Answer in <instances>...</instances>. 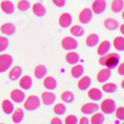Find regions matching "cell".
Masks as SVG:
<instances>
[{"label":"cell","mask_w":124,"mask_h":124,"mask_svg":"<svg viewBox=\"0 0 124 124\" xmlns=\"http://www.w3.org/2000/svg\"><path fill=\"white\" fill-rule=\"evenodd\" d=\"M120 59H121V57H120L116 53H110V54L107 53V54L102 55L101 57H100L98 63L101 64V65H103V66L107 67V68L113 69L118 65Z\"/></svg>","instance_id":"cell-1"},{"label":"cell","mask_w":124,"mask_h":124,"mask_svg":"<svg viewBox=\"0 0 124 124\" xmlns=\"http://www.w3.org/2000/svg\"><path fill=\"white\" fill-rule=\"evenodd\" d=\"M40 103H41V101L38 96L30 95L27 98H25V101H23V108L32 112V111H36L38 107L40 106Z\"/></svg>","instance_id":"cell-2"},{"label":"cell","mask_w":124,"mask_h":124,"mask_svg":"<svg viewBox=\"0 0 124 124\" xmlns=\"http://www.w3.org/2000/svg\"><path fill=\"white\" fill-rule=\"evenodd\" d=\"M115 108H116V103L112 98H106L101 104V110L103 114H113L115 112Z\"/></svg>","instance_id":"cell-3"},{"label":"cell","mask_w":124,"mask_h":124,"mask_svg":"<svg viewBox=\"0 0 124 124\" xmlns=\"http://www.w3.org/2000/svg\"><path fill=\"white\" fill-rule=\"evenodd\" d=\"M12 63H14V59H12L11 55H8V54L0 55V73L7 72L11 67Z\"/></svg>","instance_id":"cell-4"},{"label":"cell","mask_w":124,"mask_h":124,"mask_svg":"<svg viewBox=\"0 0 124 124\" xmlns=\"http://www.w3.org/2000/svg\"><path fill=\"white\" fill-rule=\"evenodd\" d=\"M62 47L64 49H66V50H75L76 48L78 47V43L76 40L75 38L73 37H64L62 39Z\"/></svg>","instance_id":"cell-5"},{"label":"cell","mask_w":124,"mask_h":124,"mask_svg":"<svg viewBox=\"0 0 124 124\" xmlns=\"http://www.w3.org/2000/svg\"><path fill=\"white\" fill-rule=\"evenodd\" d=\"M92 19H93V11H92V9H90V8H84L79 12V15H78V20H79L81 23H83V25L90 23Z\"/></svg>","instance_id":"cell-6"},{"label":"cell","mask_w":124,"mask_h":124,"mask_svg":"<svg viewBox=\"0 0 124 124\" xmlns=\"http://www.w3.org/2000/svg\"><path fill=\"white\" fill-rule=\"evenodd\" d=\"M107 3L105 0H95L92 5V11L96 15H101L105 11Z\"/></svg>","instance_id":"cell-7"},{"label":"cell","mask_w":124,"mask_h":124,"mask_svg":"<svg viewBox=\"0 0 124 124\" xmlns=\"http://www.w3.org/2000/svg\"><path fill=\"white\" fill-rule=\"evenodd\" d=\"M98 108H100V106L96 103H86L81 107V111L84 115H92V114L97 112Z\"/></svg>","instance_id":"cell-8"},{"label":"cell","mask_w":124,"mask_h":124,"mask_svg":"<svg viewBox=\"0 0 124 124\" xmlns=\"http://www.w3.org/2000/svg\"><path fill=\"white\" fill-rule=\"evenodd\" d=\"M73 23V17L72 15L68 14V12H64V14L61 15V17L58 19V23L62 28H67L72 25Z\"/></svg>","instance_id":"cell-9"},{"label":"cell","mask_w":124,"mask_h":124,"mask_svg":"<svg viewBox=\"0 0 124 124\" xmlns=\"http://www.w3.org/2000/svg\"><path fill=\"white\" fill-rule=\"evenodd\" d=\"M111 76H112V72H111L110 68H103L101 69L100 72L97 73V76H96V79H97V82H100V83H106L108 79L111 78Z\"/></svg>","instance_id":"cell-10"},{"label":"cell","mask_w":124,"mask_h":124,"mask_svg":"<svg viewBox=\"0 0 124 124\" xmlns=\"http://www.w3.org/2000/svg\"><path fill=\"white\" fill-rule=\"evenodd\" d=\"M40 101L43 102L45 105L49 106V105H53L56 101V95L53 92H44L41 94Z\"/></svg>","instance_id":"cell-11"},{"label":"cell","mask_w":124,"mask_h":124,"mask_svg":"<svg viewBox=\"0 0 124 124\" xmlns=\"http://www.w3.org/2000/svg\"><path fill=\"white\" fill-rule=\"evenodd\" d=\"M10 98H11V101L15 102V103H23L25 98H26V95H25L23 91L14 90L10 93Z\"/></svg>","instance_id":"cell-12"},{"label":"cell","mask_w":124,"mask_h":124,"mask_svg":"<svg viewBox=\"0 0 124 124\" xmlns=\"http://www.w3.org/2000/svg\"><path fill=\"white\" fill-rule=\"evenodd\" d=\"M0 8L6 15H12L15 12V5L9 0H3L0 3Z\"/></svg>","instance_id":"cell-13"},{"label":"cell","mask_w":124,"mask_h":124,"mask_svg":"<svg viewBox=\"0 0 124 124\" xmlns=\"http://www.w3.org/2000/svg\"><path fill=\"white\" fill-rule=\"evenodd\" d=\"M91 84H92V79L90 76H82L77 83V87L81 91H87L90 88Z\"/></svg>","instance_id":"cell-14"},{"label":"cell","mask_w":124,"mask_h":124,"mask_svg":"<svg viewBox=\"0 0 124 124\" xmlns=\"http://www.w3.org/2000/svg\"><path fill=\"white\" fill-rule=\"evenodd\" d=\"M0 31L2 32L3 35H6V36H11V35H14L16 32V26L11 23H6L3 25H1Z\"/></svg>","instance_id":"cell-15"},{"label":"cell","mask_w":124,"mask_h":124,"mask_svg":"<svg viewBox=\"0 0 124 124\" xmlns=\"http://www.w3.org/2000/svg\"><path fill=\"white\" fill-rule=\"evenodd\" d=\"M88 97L94 102H97V101H101L102 97H103V92H102L100 88H88Z\"/></svg>","instance_id":"cell-16"},{"label":"cell","mask_w":124,"mask_h":124,"mask_svg":"<svg viewBox=\"0 0 124 124\" xmlns=\"http://www.w3.org/2000/svg\"><path fill=\"white\" fill-rule=\"evenodd\" d=\"M44 87L48 91H54L57 88V81L52 76L44 77Z\"/></svg>","instance_id":"cell-17"},{"label":"cell","mask_w":124,"mask_h":124,"mask_svg":"<svg viewBox=\"0 0 124 124\" xmlns=\"http://www.w3.org/2000/svg\"><path fill=\"white\" fill-rule=\"evenodd\" d=\"M19 86L25 91L30 90L32 86V78L28 75L23 76L21 78H19Z\"/></svg>","instance_id":"cell-18"},{"label":"cell","mask_w":124,"mask_h":124,"mask_svg":"<svg viewBox=\"0 0 124 124\" xmlns=\"http://www.w3.org/2000/svg\"><path fill=\"white\" fill-rule=\"evenodd\" d=\"M104 27L107 29V30H111V31H114L120 27V23L116 19L114 18H107L104 20Z\"/></svg>","instance_id":"cell-19"},{"label":"cell","mask_w":124,"mask_h":124,"mask_svg":"<svg viewBox=\"0 0 124 124\" xmlns=\"http://www.w3.org/2000/svg\"><path fill=\"white\" fill-rule=\"evenodd\" d=\"M65 59H66V62L68 64H70V65H76V64L79 62V55H78L76 52H74V50H69L68 53L66 54V56H65Z\"/></svg>","instance_id":"cell-20"},{"label":"cell","mask_w":124,"mask_h":124,"mask_svg":"<svg viewBox=\"0 0 124 124\" xmlns=\"http://www.w3.org/2000/svg\"><path fill=\"white\" fill-rule=\"evenodd\" d=\"M84 72H85V68H84L83 65L81 64H76L74 65L70 70V74H72V77L74 78H81L84 75Z\"/></svg>","instance_id":"cell-21"},{"label":"cell","mask_w":124,"mask_h":124,"mask_svg":"<svg viewBox=\"0 0 124 124\" xmlns=\"http://www.w3.org/2000/svg\"><path fill=\"white\" fill-rule=\"evenodd\" d=\"M21 74H23V68L20 66H14L9 72V79L17 81V79L20 78Z\"/></svg>","instance_id":"cell-22"},{"label":"cell","mask_w":124,"mask_h":124,"mask_svg":"<svg viewBox=\"0 0 124 124\" xmlns=\"http://www.w3.org/2000/svg\"><path fill=\"white\" fill-rule=\"evenodd\" d=\"M23 117H25V113L21 108H17L16 111H14L11 114V118L12 122L15 124H20L23 121Z\"/></svg>","instance_id":"cell-23"},{"label":"cell","mask_w":124,"mask_h":124,"mask_svg":"<svg viewBox=\"0 0 124 124\" xmlns=\"http://www.w3.org/2000/svg\"><path fill=\"white\" fill-rule=\"evenodd\" d=\"M34 75L37 79H43L44 77H46L47 75V68L45 65H38L36 66L34 70Z\"/></svg>","instance_id":"cell-24"},{"label":"cell","mask_w":124,"mask_h":124,"mask_svg":"<svg viewBox=\"0 0 124 124\" xmlns=\"http://www.w3.org/2000/svg\"><path fill=\"white\" fill-rule=\"evenodd\" d=\"M110 48H111V43L108 40L101 41V44L97 47V54L100 56L105 55V54H107V53L110 52Z\"/></svg>","instance_id":"cell-25"},{"label":"cell","mask_w":124,"mask_h":124,"mask_svg":"<svg viewBox=\"0 0 124 124\" xmlns=\"http://www.w3.org/2000/svg\"><path fill=\"white\" fill-rule=\"evenodd\" d=\"M1 108H2L3 113L7 114V115H10L12 114V112L15 111V107H14V104L10 100H5L2 101V104H1Z\"/></svg>","instance_id":"cell-26"},{"label":"cell","mask_w":124,"mask_h":124,"mask_svg":"<svg viewBox=\"0 0 124 124\" xmlns=\"http://www.w3.org/2000/svg\"><path fill=\"white\" fill-rule=\"evenodd\" d=\"M100 43V37H98L97 34H90L86 37V45L90 48L97 46V44Z\"/></svg>","instance_id":"cell-27"},{"label":"cell","mask_w":124,"mask_h":124,"mask_svg":"<svg viewBox=\"0 0 124 124\" xmlns=\"http://www.w3.org/2000/svg\"><path fill=\"white\" fill-rule=\"evenodd\" d=\"M32 12H34L35 16L37 17H44L46 15V8L44 7L43 3H35L32 6Z\"/></svg>","instance_id":"cell-28"},{"label":"cell","mask_w":124,"mask_h":124,"mask_svg":"<svg viewBox=\"0 0 124 124\" xmlns=\"http://www.w3.org/2000/svg\"><path fill=\"white\" fill-rule=\"evenodd\" d=\"M61 100L65 104H70L75 101V94L73 92H70V91H65V92L62 93Z\"/></svg>","instance_id":"cell-29"},{"label":"cell","mask_w":124,"mask_h":124,"mask_svg":"<svg viewBox=\"0 0 124 124\" xmlns=\"http://www.w3.org/2000/svg\"><path fill=\"white\" fill-rule=\"evenodd\" d=\"M111 9L114 14H118L124 9V1L123 0H113L111 3Z\"/></svg>","instance_id":"cell-30"},{"label":"cell","mask_w":124,"mask_h":124,"mask_svg":"<svg viewBox=\"0 0 124 124\" xmlns=\"http://www.w3.org/2000/svg\"><path fill=\"white\" fill-rule=\"evenodd\" d=\"M105 122V116H104L103 113H94L92 114V117L90 120L91 124H104Z\"/></svg>","instance_id":"cell-31"},{"label":"cell","mask_w":124,"mask_h":124,"mask_svg":"<svg viewBox=\"0 0 124 124\" xmlns=\"http://www.w3.org/2000/svg\"><path fill=\"white\" fill-rule=\"evenodd\" d=\"M70 34L74 37H82L85 34V29L82 26H79V25H74V26L70 27Z\"/></svg>","instance_id":"cell-32"},{"label":"cell","mask_w":124,"mask_h":124,"mask_svg":"<svg viewBox=\"0 0 124 124\" xmlns=\"http://www.w3.org/2000/svg\"><path fill=\"white\" fill-rule=\"evenodd\" d=\"M113 46L118 52H124V37H116L113 40Z\"/></svg>","instance_id":"cell-33"},{"label":"cell","mask_w":124,"mask_h":124,"mask_svg":"<svg viewBox=\"0 0 124 124\" xmlns=\"http://www.w3.org/2000/svg\"><path fill=\"white\" fill-rule=\"evenodd\" d=\"M102 91H104L105 93H108V94H112V93H115L117 91V85L114 83H104Z\"/></svg>","instance_id":"cell-34"},{"label":"cell","mask_w":124,"mask_h":124,"mask_svg":"<svg viewBox=\"0 0 124 124\" xmlns=\"http://www.w3.org/2000/svg\"><path fill=\"white\" fill-rule=\"evenodd\" d=\"M66 111H67V108L65 106V104H63V103H58L54 106V113H55L56 115H64L66 113Z\"/></svg>","instance_id":"cell-35"},{"label":"cell","mask_w":124,"mask_h":124,"mask_svg":"<svg viewBox=\"0 0 124 124\" xmlns=\"http://www.w3.org/2000/svg\"><path fill=\"white\" fill-rule=\"evenodd\" d=\"M17 8L20 10V11H27L29 8H30V2L28 0H20L18 1L17 3Z\"/></svg>","instance_id":"cell-36"},{"label":"cell","mask_w":124,"mask_h":124,"mask_svg":"<svg viewBox=\"0 0 124 124\" xmlns=\"http://www.w3.org/2000/svg\"><path fill=\"white\" fill-rule=\"evenodd\" d=\"M9 46V40L8 38L6 37H2V36H0V53L5 52Z\"/></svg>","instance_id":"cell-37"},{"label":"cell","mask_w":124,"mask_h":124,"mask_svg":"<svg viewBox=\"0 0 124 124\" xmlns=\"http://www.w3.org/2000/svg\"><path fill=\"white\" fill-rule=\"evenodd\" d=\"M115 117L120 121H124V107L123 106H120V107H116L115 108Z\"/></svg>","instance_id":"cell-38"},{"label":"cell","mask_w":124,"mask_h":124,"mask_svg":"<svg viewBox=\"0 0 124 124\" xmlns=\"http://www.w3.org/2000/svg\"><path fill=\"white\" fill-rule=\"evenodd\" d=\"M78 123V118L76 115H68L65 118V124H77Z\"/></svg>","instance_id":"cell-39"},{"label":"cell","mask_w":124,"mask_h":124,"mask_svg":"<svg viewBox=\"0 0 124 124\" xmlns=\"http://www.w3.org/2000/svg\"><path fill=\"white\" fill-rule=\"evenodd\" d=\"M52 1L58 8H63V7H65V5H66V0H52Z\"/></svg>","instance_id":"cell-40"},{"label":"cell","mask_w":124,"mask_h":124,"mask_svg":"<svg viewBox=\"0 0 124 124\" xmlns=\"http://www.w3.org/2000/svg\"><path fill=\"white\" fill-rule=\"evenodd\" d=\"M77 124H91V123H90V120H88L86 116H83V117H81L78 120Z\"/></svg>","instance_id":"cell-41"},{"label":"cell","mask_w":124,"mask_h":124,"mask_svg":"<svg viewBox=\"0 0 124 124\" xmlns=\"http://www.w3.org/2000/svg\"><path fill=\"white\" fill-rule=\"evenodd\" d=\"M117 73H118V75L124 76V63H122V64H120V65H118Z\"/></svg>","instance_id":"cell-42"},{"label":"cell","mask_w":124,"mask_h":124,"mask_svg":"<svg viewBox=\"0 0 124 124\" xmlns=\"http://www.w3.org/2000/svg\"><path fill=\"white\" fill-rule=\"evenodd\" d=\"M50 124H64V123H63V121H62L59 117H54V118H52Z\"/></svg>","instance_id":"cell-43"},{"label":"cell","mask_w":124,"mask_h":124,"mask_svg":"<svg viewBox=\"0 0 124 124\" xmlns=\"http://www.w3.org/2000/svg\"><path fill=\"white\" fill-rule=\"evenodd\" d=\"M120 31H121V34L124 36V23L120 25Z\"/></svg>","instance_id":"cell-44"},{"label":"cell","mask_w":124,"mask_h":124,"mask_svg":"<svg viewBox=\"0 0 124 124\" xmlns=\"http://www.w3.org/2000/svg\"><path fill=\"white\" fill-rule=\"evenodd\" d=\"M121 87H122V88H123V90H124V79L121 82Z\"/></svg>","instance_id":"cell-45"},{"label":"cell","mask_w":124,"mask_h":124,"mask_svg":"<svg viewBox=\"0 0 124 124\" xmlns=\"http://www.w3.org/2000/svg\"><path fill=\"white\" fill-rule=\"evenodd\" d=\"M122 11H123V12H122V18L124 19V10H122Z\"/></svg>","instance_id":"cell-46"},{"label":"cell","mask_w":124,"mask_h":124,"mask_svg":"<svg viewBox=\"0 0 124 124\" xmlns=\"http://www.w3.org/2000/svg\"><path fill=\"white\" fill-rule=\"evenodd\" d=\"M122 124H124V122H123V123H122Z\"/></svg>","instance_id":"cell-47"},{"label":"cell","mask_w":124,"mask_h":124,"mask_svg":"<svg viewBox=\"0 0 124 124\" xmlns=\"http://www.w3.org/2000/svg\"><path fill=\"white\" fill-rule=\"evenodd\" d=\"M0 124H2V123H0Z\"/></svg>","instance_id":"cell-48"}]
</instances>
